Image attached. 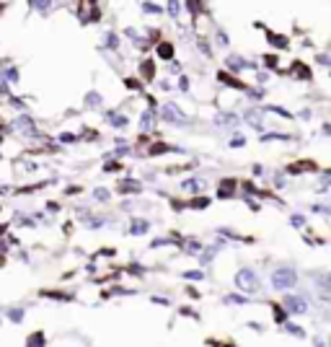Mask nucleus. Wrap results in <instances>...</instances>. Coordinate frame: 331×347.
Listing matches in <instances>:
<instances>
[{"instance_id": "13", "label": "nucleus", "mask_w": 331, "mask_h": 347, "mask_svg": "<svg viewBox=\"0 0 331 347\" xmlns=\"http://www.w3.org/2000/svg\"><path fill=\"white\" fill-rule=\"evenodd\" d=\"M119 192H140V184H135V182H122V184H119Z\"/></svg>"}, {"instance_id": "16", "label": "nucleus", "mask_w": 331, "mask_h": 347, "mask_svg": "<svg viewBox=\"0 0 331 347\" xmlns=\"http://www.w3.org/2000/svg\"><path fill=\"white\" fill-rule=\"evenodd\" d=\"M246 122H251L254 127H261V117H259V112H249V114H246Z\"/></svg>"}, {"instance_id": "9", "label": "nucleus", "mask_w": 331, "mask_h": 347, "mask_svg": "<svg viewBox=\"0 0 331 347\" xmlns=\"http://www.w3.org/2000/svg\"><path fill=\"white\" fill-rule=\"evenodd\" d=\"M293 73H298V78H311V68H308L305 62H300V60L293 62Z\"/></svg>"}, {"instance_id": "28", "label": "nucleus", "mask_w": 331, "mask_h": 347, "mask_svg": "<svg viewBox=\"0 0 331 347\" xmlns=\"http://www.w3.org/2000/svg\"><path fill=\"white\" fill-rule=\"evenodd\" d=\"M230 145H233V148H241V145H244V135H235V138L230 140Z\"/></svg>"}, {"instance_id": "31", "label": "nucleus", "mask_w": 331, "mask_h": 347, "mask_svg": "<svg viewBox=\"0 0 331 347\" xmlns=\"http://www.w3.org/2000/svg\"><path fill=\"white\" fill-rule=\"evenodd\" d=\"M168 11L171 16H179V3H168Z\"/></svg>"}, {"instance_id": "12", "label": "nucleus", "mask_w": 331, "mask_h": 347, "mask_svg": "<svg viewBox=\"0 0 331 347\" xmlns=\"http://www.w3.org/2000/svg\"><path fill=\"white\" fill-rule=\"evenodd\" d=\"M228 65H230V68H235V70H238V68H246L249 62H246V60H241V57H233V55H228Z\"/></svg>"}, {"instance_id": "5", "label": "nucleus", "mask_w": 331, "mask_h": 347, "mask_svg": "<svg viewBox=\"0 0 331 347\" xmlns=\"http://www.w3.org/2000/svg\"><path fill=\"white\" fill-rule=\"evenodd\" d=\"M217 78H220V83H228V85H233V89H246V83H244V80L233 78V75H230V73H225V70H220V73H217Z\"/></svg>"}, {"instance_id": "32", "label": "nucleus", "mask_w": 331, "mask_h": 347, "mask_svg": "<svg viewBox=\"0 0 331 347\" xmlns=\"http://www.w3.org/2000/svg\"><path fill=\"white\" fill-rule=\"evenodd\" d=\"M285 329H288V332H293V334H298V337H303V329H298V327H290V324H288V327H285Z\"/></svg>"}, {"instance_id": "17", "label": "nucleus", "mask_w": 331, "mask_h": 347, "mask_svg": "<svg viewBox=\"0 0 331 347\" xmlns=\"http://www.w3.org/2000/svg\"><path fill=\"white\" fill-rule=\"evenodd\" d=\"M202 184H205L202 179H189V182H184V189H192V192H194V189H200Z\"/></svg>"}, {"instance_id": "6", "label": "nucleus", "mask_w": 331, "mask_h": 347, "mask_svg": "<svg viewBox=\"0 0 331 347\" xmlns=\"http://www.w3.org/2000/svg\"><path fill=\"white\" fill-rule=\"evenodd\" d=\"M267 41H269V45H274V47H288L290 45V39L277 34V31H267Z\"/></svg>"}, {"instance_id": "30", "label": "nucleus", "mask_w": 331, "mask_h": 347, "mask_svg": "<svg viewBox=\"0 0 331 347\" xmlns=\"http://www.w3.org/2000/svg\"><path fill=\"white\" fill-rule=\"evenodd\" d=\"M184 277H189V280H202V272H184Z\"/></svg>"}, {"instance_id": "25", "label": "nucleus", "mask_w": 331, "mask_h": 347, "mask_svg": "<svg viewBox=\"0 0 331 347\" xmlns=\"http://www.w3.org/2000/svg\"><path fill=\"white\" fill-rule=\"evenodd\" d=\"M217 122H223V124H225V122H228V124H235V117H233V114H220Z\"/></svg>"}, {"instance_id": "4", "label": "nucleus", "mask_w": 331, "mask_h": 347, "mask_svg": "<svg viewBox=\"0 0 331 347\" xmlns=\"http://www.w3.org/2000/svg\"><path fill=\"white\" fill-rule=\"evenodd\" d=\"M163 119H166V122H173V124H181V122H184V114L179 112V106L166 104V106H163Z\"/></svg>"}, {"instance_id": "26", "label": "nucleus", "mask_w": 331, "mask_h": 347, "mask_svg": "<svg viewBox=\"0 0 331 347\" xmlns=\"http://www.w3.org/2000/svg\"><path fill=\"white\" fill-rule=\"evenodd\" d=\"M96 200H101V202L109 200V192H106V189H96Z\"/></svg>"}, {"instance_id": "22", "label": "nucleus", "mask_w": 331, "mask_h": 347, "mask_svg": "<svg viewBox=\"0 0 331 347\" xmlns=\"http://www.w3.org/2000/svg\"><path fill=\"white\" fill-rule=\"evenodd\" d=\"M269 112H274V114H279V117H285V119H290V112L279 109V106H269Z\"/></svg>"}, {"instance_id": "15", "label": "nucleus", "mask_w": 331, "mask_h": 347, "mask_svg": "<svg viewBox=\"0 0 331 347\" xmlns=\"http://www.w3.org/2000/svg\"><path fill=\"white\" fill-rule=\"evenodd\" d=\"M153 73H156V68H153V62H150V60H148V62H143V75H145L148 80L153 78Z\"/></svg>"}, {"instance_id": "1", "label": "nucleus", "mask_w": 331, "mask_h": 347, "mask_svg": "<svg viewBox=\"0 0 331 347\" xmlns=\"http://www.w3.org/2000/svg\"><path fill=\"white\" fill-rule=\"evenodd\" d=\"M295 283H298V272L293 267H279L272 275V285L277 290H290V288H295Z\"/></svg>"}, {"instance_id": "24", "label": "nucleus", "mask_w": 331, "mask_h": 347, "mask_svg": "<svg viewBox=\"0 0 331 347\" xmlns=\"http://www.w3.org/2000/svg\"><path fill=\"white\" fill-rule=\"evenodd\" d=\"M272 309H274V316H277V321L282 324V321H285V311H282V309L277 306V303H272Z\"/></svg>"}, {"instance_id": "29", "label": "nucleus", "mask_w": 331, "mask_h": 347, "mask_svg": "<svg viewBox=\"0 0 331 347\" xmlns=\"http://www.w3.org/2000/svg\"><path fill=\"white\" fill-rule=\"evenodd\" d=\"M303 223H305V218H303V215H293V226H295V228H300Z\"/></svg>"}, {"instance_id": "34", "label": "nucleus", "mask_w": 331, "mask_h": 347, "mask_svg": "<svg viewBox=\"0 0 331 347\" xmlns=\"http://www.w3.org/2000/svg\"><path fill=\"white\" fill-rule=\"evenodd\" d=\"M323 133H326V135H331V124H323Z\"/></svg>"}, {"instance_id": "10", "label": "nucleus", "mask_w": 331, "mask_h": 347, "mask_svg": "<svg viewBox=\"0 0 331 347\" xmlns=\"http://www.w3.org/2000/svg\"><path fill=\"white\" fill-rule=\"evenodd\" d=\"M158 57L161 60H171L173 57V45H171V41H161V45H158Z\"/></svg>"}, {"instance_id": "11", "label": "nucleus", "mask_w": 331, "mask_h": 347, "mask_svg": "<svg viewBox=\"0 0 331 347\" xmlns=\"http://www.w3.org/2000/svg\"><path fill=\"white\" fill-rule=\"evenodd\" d=\"M207 205H210L207 197H194L192 202H186V207H194V210H202V207H207Z\"/></svg>"}, {"instance_id": "19", "label": "nucleus", "mask_w": 331, "mask_h": 347, "mask_svg": "<svg viewBox=\"0 0 331 347\" xmlns=\"http://www.w3.org/2000/svg\"><path fill=\"white\" fill-rule=\"evenodd\" d=\"M166 150H168V145L158 143V145H153V148H150V156H158V153H166Z\"/></svg>"}, {"instance_id": "20", "label": "nucleus", "mask_w": 331, "mask_h": 347, "mask_svg": "<svg viewBox=\"0 0 331 347\" xmlns=\"http://www.w3.org/2000/svg\"><path fill=\"white\" fill-rule=\"evenodd\" d=\"M150 124H153V114H150V112H145V114H143V119H140V127H143V129H148Z\"/></svg>"}, {"instance_id": "2", "label": "nucleus", "mask_w": 331, "mask_h": 347, "mask_svg": "<svg viewBox=\"0 0 331 347\" xmlns=\"http://www.w3.org/2000/svg\"><path fill=\"white\" fill-rule=\"evenodd\" d=\"M235 285H238L241 290H246V293H259V288H261V283H259L256 272H254V270H249V267L238 270V275H235Z\"/></svg>"}, {"instance_id": "18", "label": "nucleus", "mask_w": 331, "mask_h": 347, "mask_svg": "<svg viewBox=\"0 0 331 347\" xmlns=\"http://www.w3.org/2000/svg\"><path fill=\"white\" fill-rule=\"evenodd\" d=\"M225 303H235V306H244L246 298H244V295H225Z\"/></svg>"}, {"instance_id": "3", "label": "nucleus", "mask_w": 331, "mask_h": 347, "mask_svg": "<svg viewBox=\"0 0 331 347\" xmlns=\"http://www.w3.org/2000/svg\"><path fill=\"white\" fill-rule=\"evenodd\" d=\"M285 311H288V314H305L308 306H305V300H303V298H298V295H288V298H285Z\"/></svg>"}, {"instance_id": "23", "label": "nucleus", "mask_w": 331, "mask_h": 347, "mask_svg": "<svg viewBox=\"0 0 331 347\" xmlns=\"http://www.w3.org/2000/svg\"><path fill=\"white\" fill-rule=\"evenodd\" d=\"M109 122H112V124H117V127H122V124H127V119H122L119 114H112V117H109Z\"/></svg>"}, {"instance_id": "21", "label": "nucleus", "mask_w": 331, "mask_h": 347, "mask_svg": "<svg viewBox=\"0 0 331 347\" xmlns=\"http://www.w3.org/2000/svg\"><path fill=\"white\" fill-rule=\"evenodd\" d=\"M143 11H148V13H163L161 6H153V3H143Z\"/></svg>"}, {"instance_id": "27", "label": "nucleus", "mask_w": 331, "mask_h": 347, "mask_svg": "<svg viewBox=\"0 0 331 347\" xmlns=\"http://www.w3.org/2000/svg\"><path fill=\"white\" fill-rule=\"evenodd\" d=\"M264 62H267L269 68H274V65H277V55H267V57H264Z\"/></svg>"}, {"instance_id": "14", "label": "nucleus", "mask_w": 331, "mask_h": 347, "mask_svg": "<svg viewBox=\"0 0 331 347\" xmlns=\"http://www.w3.org/2000/svg\"><path fill=\"white\" fill-rule=\"evenodd\" d=\"M150 226L145 223V221H135V223H132V233H145Z\"/></svg>"}, {"instance_id": "8", "label": "nucleus", "mask_w": 331, "mask_h": 347, "mask_svg": "<svg viewBox=\"0 0 331 347\" xmlns=\"http://www.w3.org/2000/svg\"><path fill=\"white\" fill-rule=\"evenodd\" d=\"M313 168H316L313 161H298V163H293L288 171H290V174H300V171H313Z\"/></svg>"}, {"instance_id": "7", "label": "nucleus", "mask_w": 331, "mask_h": 347, "mask_svg": "<svg viewBox=\"0 0 331 347\" xmlns=\"http://www.w3.org/2000/svg\"><path fill=\"white\" fill-rule=\"evenodd\" d=\"M233 189H235V179H223V184H220V200L230 197Z\"/></svg>"}, {"instance_id": "33", "label": "nucleus", "mask_w": 331, "mask_h": 347, "mask_svg": "<svg viewBox=\"0 0 331 347\" xmlns=\"http://www.w3.org/2000/svg\"><path fill=\"white\" fill-rule=\"evenodd\" d=\"M88 104L96 106V104H99V96H96V94H91V96H88Z\"/></svg>"}]
</instances>
